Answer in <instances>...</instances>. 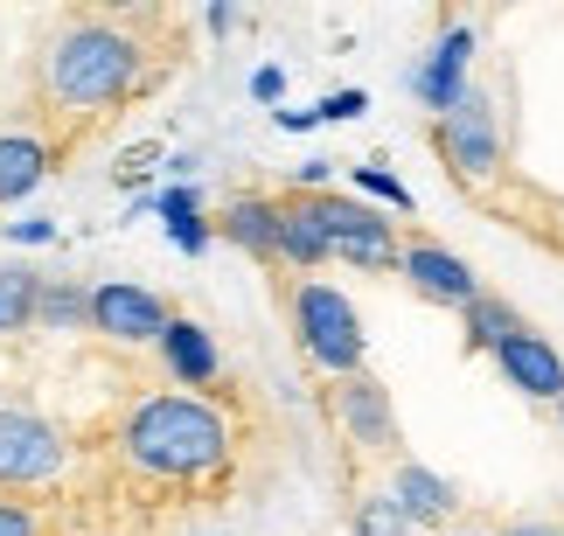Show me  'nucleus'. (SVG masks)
Listing matches in <instances>:
<instances>
[{"label": "nucleus", "mask_w": 564, "mask_h": 536, "mask_svg": "<svg viewBox=\"0 0 564 536\" xmlns=\"http://www.w3.org/2000/svg\"><path fill=\"white\" fill-rule=\"evenodd\" d=\"M147 84V50L126 21L105 14H77L63 21L50 56H42V91L56 112H105V105L133 98Z\"/></svg>", "instance_id": "nucleus-1"}, {"label": "nucleus", "mask_w": 564, "mask_h": 536, "mask_svg": "<svg viewBox=\"0 0 564 536\" xmlns=\"http://www.w3.org/2000/svg\"><path fill=\"white\" fill-rule=\"evenodd\" d=\"M119 460L154 481H216L230 467V425L203 397H140L119 425Z\"/></svg>", "instance_id": "nucleus-2"}, {"label": "nucleus", "mask_w": 564, "mask_h": 536, "mask_svg": "<svg viewBox=\"0 0 564 536\" xmlns=\"http://www.w3.org/2000/svg\"><path fill=\"white\" fill-rule=\"evenodd\" d=\"M286 314H293L300 355H307L314 370H328V376H356L362 370V320H356V307L335 286L300 278V286L286 293Z\"/></svg>", "instance_id": "nucleus-3"}, {"label": "nucleus", "mask_w": 564, "mask_h": 536, "mask_svg": "<svg viewBox=\"0 0 564 536\" xmlns=\"http://www.w3.org/2000/svg\"><path fill=\"white\" fill-rule=\"evenodd\" d=\"M300 196H307V188H300ZM307 203H314L321 238H328V259H349V265H362V272H390V265H404L398 230H390L362 196H328V188H314Z\"/></svg>", "instance_id": "nucleus-4"}, {"label": "nucleus", "mask_w": 564, "mask_h": 536, "mask_svg": "<svg viewBox=\"0 0 564 536\" xmlns=\"http://www.w3.org/2000/svg\"><path fill=\"white\" fill-rule=\"evenodd\" d=\"M432 146H440V161H446L467 188H481V182L502 175V119H495L488 91H467L453 112H440V125H432Z\"/></svg>", "instance_id": "nucleus-5"}, {"label": "nucleus", "mask_w": 564, "mask_h": 536, "mask_svg": "<svg viewBox=\"0 0 564 536\" xmlns=\"http://www.w3.org/2000/svg\"><path fill=\"white\" fill-rule=\"evenodd\" d=\"M70 467V439L29 404H0V488H50Z\"/></svg>", "instance_id": "nucleus-6"}, {"label": "nucleus", "mask_w": 564, "mask_h": 536, "mask_svg": "<svg viewBox=\"0 0 564 536\" xmlns=\"http://www.w3.org/2000/svg\"><path fill=\"white\" fill-rule=\"evenodd\" d=\"M328 418L341 425V439H349V446L398 460V412H390V391H383L370 370H356V376H335V383H328Z\"/></svg>", "instance_id": "nucleus-7"}, {"label": "nucleus", "mask_w": 564, "mask_h": 536, "mask_svg": "<svg viewBox=\"0 0 564 536\" xmlns=\"http://www.w3.org/2000/svg\"><path fill=\"white\" fill-rule=\"evenodd\" d=\"M167 299L133 286V278H105V286H91V328L105 341H126V349H140V341H161L167 335Z\"/></svg>", "instance_id": "nucleus-8"}, {"label": "nucleus", "mask_w": 564, "mask_h": 536, "mask_svg": "<svg viewBox=\"0 0 564 536\" xmlns=\"http://www.w3.org/2000/svg\"><path fill=\"white\" fill-rule=\"evenodd\" d=\"M404 278H411V293L419 299H432V307H453V314H467L474 299H481V272H474L460 251H446V244H432V238H419V244H404V265H398Z\"/></svg>", "instance_id": "nucleus-9"}, {"label": "nucleus", "mask_w": 564, "mask_h": 536, "mask_svg": "<svg viewBox=\"0 0 564 536\" xmlns=\"http://www.w3.org/2000/svg\"><path fill=\"white\" fill-rule=\"evenodd\" d=\"M495 362H502V376L516 383V391H530V397H544V404H564V355L536 328L509 335L502 349H495Z\"/></svg>", "instance_id": "nucleus-10"}, {"label": "nucleus", "mask_w": 564, "mask_h": 536, "mask_svg": "<svg viewBox=\"0 0 564 536\" xmlns=\"http://www.w3.org/2000/svg\"><path fill=\"white\" fill-rule=\"evenodd\" d=\"M467 63H474V29L467 21H453V29L440 35V50L425 56V70L411 77L425 98V112H453V105L467 98Z\"/></svg>", "instance_id": "nucleus-11"}, {"label": "nucleus", "mask_w": 564, "mask_h": 536, "mask_svg": "<svg viewBox=\"0 0 564 536\" xmlns=\"http://www.w3.org/2000/svg\"><path fill=\"white\" fill-rule=\"evenodd\" d=\"M383 495L404 508V523H446L453 508H460L453 481H440V474H432V467H419V460H390V488H383Z\"/></svg>", "instance_id": "nucleus-12"}, {"label": "nucleus", "mask_w": 564, "mask_h": 536, "mask_svg": "<svg viewBox=\"0 0 564 536\" xmlns=\"http://www.w3.org/2000/svg\"><path fill=\"white\" fill-rule=\"evenodd\" d=\"M216 230H224L237 251H251V259L272 265L279 259V196H230Z\"/></svg>", "instance_id": "nucleus-13"}, {"label": "nucleus", "mask_w": 564, "mask_h": 536, "mask_svg": "<svg viewBox=\"0 0 564 536\" xmlns=\"http://www.w3.org/2000/svg\"><path fill=\"white\" fill-rule=\"evenodd\" d=\"M161 362H167V376H182V383H216V370H224V355H216V335L203 328V320H167V335L154 341Z\"/></svg>", "instance_id": "nucleus-14"}, {"label": "nucleus", "mask_w": 564, "mask_h": 536, "mask_svg": "<svg viewBox=\"0 0 564 536\" xmlns=\"http://www.w3.org/2000/svg\"><path fill=\"white\" fill-rule=\"evenodd\" d=\"M279 259L300 265V272H314V265H328V238H321V223H314V203L300 196H279Z\"/></svg>", "instance_id": "nucleus-15"}, {"label": "nucleus", "mask_w": 564, "mask_h": 536, "mask_svg": "<svg viewBox=\"0 0 564 536\" xmlns=\"http://www.w3.org/2000/svg\"><path fill=\"white\" fill-rule=\"evenodd\" d=\"M42 175H50V146L35 133H0V203L35 196Z\"/></svg>", "instance_id": "nucleus-16"}, {"label": "nucleus", "mask_w": 564, "mask_h": 536, "mask_svg": "<svg viewBox=\"0 0 564 536\" xmlns=\"http://www.w3.org/2000/svg\"><path fill=\"white\" fill-rule=\"evenodd\" d=\"M523 328H530V320L516 314L509 299H495V293H481V299L467 307V349H474V355H481V349L495 355V349H502L509 335H523Z\"/></svg>", "instance_id": "nucleus-17"}, {"label": "nucleus", "mask_w": 564, "mask_h": 536, "mask_svg": "<svg viewBox=\"0 0 564 536\" xmlns=\"http://www.w3.org/2000/svg\"><path fill=\"white\" fill-rule=\"evenodd\" d=\"M35 328H91V293L70 278H42L35 293Z\"/></svg>", "instance_id": "nucleus-18"}, {"label": "nucleus", "mask_w": 564, "mask_h": 536, "mask_svg": "<svg viewBox=\"0 0 564 536\" xmlns=\"http://www.w3.org/2000/svg\"><path fill=\"white\" fill-rule=\"evenodd\" d=\"M35 293H42V278H35V272L0 265V335L35 328Z\"/></svg>", "instance_id": "nucleus-19"}, {"label": "nucleus", "mask_w": 564, "mask_h": 536, "mask_svg": "<svg viewBox=\"0 0 564 536\" xmlns=\"http://www.w3.org/2000/svg\"><path fill=\"white\" fill-rule=\"evenodd\" d=\"M349 523H356V536H411V523H404V508L390 502V495H362Z\"/></svg>", "instance_id": "nucleus-20"}, {"label": "nucleus", "mask_w": 564, "mask_h": 536, "mask_svg": "<svg viewBox=\"0 0 564 536\" xmlns=\"http://www.w3.org/2000/svg\"><path fill=\"white\" fill-rule=\"evenodd\" d=\"M356 188H362V203H390V209H411V188L390 175V167H356Z\"/></svg>", "instance_id": "nucleus-21"}, {"label": "nucleus", "mask_w": 564, "mask_h": 536, "mask_svg": "<svg viewBox=\"0 0 564 536\" xmlns=\"http://www.w3.org/2000/svg\"><path fill=\"white\" fill-rule=\"evenodd\" d=\"M167 238H175V251H182V259H203V251H209V238H216V223H203V217H182V223H167Z\"/></svg>", "instance_id": "nucleus-22"}, {"label": "nucleus", "mask_w": 564, "mask_h": 536, "mask_svg": "<svg viewBox=\"0 0 564 536\" xmlns=\"http://www.w3.org/2000/svg\"><path fill=\"white\" fill-rule=\"evenodd\" d=\"M0 536H42L35 502H0Z\"/></svg>", "instance_id": "nucleus-23"}, {"label": "nucleus", "mask_w": 564, "mask_h": 536, "mask_svg": "<svg viewBox=\"0 0 564 536\" xmlns=\"http://www.w3.org/2000/svg\"><path fill=\"white\" fill-rule=\"evenodd\" d=\"M154 209H161L167 223H182V217H203V196H195V188H161Z\"/></svg>", "instance_id": "nucleus-24"}, {"label": "nucleus", "mask_w": 564, "mask_h": 536, "mask_svg": "<svg viewBox=\"0 0 564 536\" xmlns=\"http://www.w3.org/2000/svg\"><path fill=\"white\" fill-rule=\"evenodd\" d=\"M362 105H370V98H362V91H335V98H321L314 112H321V119H356Z\"/></svg>", "instance_id": "nucleus-25"}, {"label": "nucleus", "mask_w": 564, "mask_h": 536, "mask_svg": "<svg viewBox=\"0 0 564 536\" xmlns=\"http://www.w3.org/2000/svg\"><path fill=\"white\" fill-rule=\"evenodd\" d=\"M279 91H286V70H279V63H265V70L251 77V98H265V105H279Z\"/></svg>", "instance_id": "nucleus-26"}, {"label": "nucleus", "mask_w": 564, "mask_h": 536, "mask_svg": "<svg viewBox=\"0 0 564 536\" xmlns=\"http://www.w3.org/2000/svg\"><path fill=\"white\" fill-rule=\"evenodd\" d=\"M8 238H21V244H50L56 223H42V217H35V223H8Z\"/></svg>", "instance_id": "nucleus-27"}, {"label": "nucleus", "mask_w": 564, "mask_h": 536, "mask_svg": "<svg viewBox=\"0 0 564 536\" xmlns=\"http://www.w3.org/2000/svg\"><path fill=\"white\" fill-rule=\"evenodd\" d=\"M502 536H564L557 523H544V516H523V523H509Z\"/></svg>", "instance_id": "nucleus-28"}, {"label": "nucleus", "mask_w": 564, "mask_h": 536, "mask_svg": "<svg viewBox=\"0 0 564 536\" xmlns=\"http://www.w3.org/2000/svg\"><path fill=\"white\" fill-rule=\"evenodd\" d=\"M279 125H286V133H307V125H321V112H279Z\"/></svg>", "instance_id": "nucleus-29"}, {"label": "nucleus", "mask_w": 564, "mask_h": 536, "mask_svg": "<svg viewBox=\"0 0 564 536\" xmlns=\"http://www.w3.org/2000/svg\"><path fill=\"white\" fill-rule=\"evenodd\" d=\"M460 536H495V529H460Z\"/></svg>", "instance_id": "nucleus-30"}, {"label": "nucleus", "mask_w": 564, "mask_h": 536, "mask_svg": "<svg viewBox=\"0 0 564 536\" xmlns=\"http://www.w3.org/2000/svg\"><path fill=\"white\" fill-rule=\"evenodd\" d=\"M557 425H564V404H557Z\"/></svg>", "instance_id": "nucleus-31"}]
</instances>
